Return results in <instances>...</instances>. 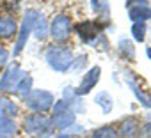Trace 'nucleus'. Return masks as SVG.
I'll use <instances>...</instances> for the list:
<instances>
[{
  "mask_svg": "<svg viewBox=\"0 0 151 138\" xmlns=\"http://www.w3.org/2000/svg\"><path fill=\"white\" fill-rule=\"evenodd\" d=\"M25 129L37 138H48L53 131V124L48 117L41 115V113H32L25 119Z\"/></svg>",
  "mask_w": 151,
  "mask_h": 138,
  "instance_id": "nucleus-1",
  "label": "nucleus"
},
{
  "mask_svg": "<svg viewBox=\"0 0 151 138\" xmlns=\"http://www.w3.org/2000/svg\"><path fill=\"white\" fill-rule=\"evenodd\" d=\"M46 60L50 64V67H53L55 71H66L73 64V53L66 48H55L52 46L46 51Z\"/></svg>",
  "mask_w": 151,
  "mask_h": 138,
  "instance_id": "nucleus-2",
  "label": "nucleus"
},
{
  "mask_svg": "<svg viewBox=\"0 0 151 138\" xmlns=\"http://www.w3.org/2000/svg\"><path fill=\"white\" fill-rule=\"evenodd\" d=\"M25 103L30 110H34L36 113H41L53 105V96L46 90H30L25 96Z\"/></svg>",
  "mask_w": 151,
  "mask_h": 138,
  "instance_id": "nucleus-3",
  "label": "nucleus"
},
{
  "mask_svg": "<svg viewBox=\"0 0 151 138\" xmlns=\"http://www.w3.org/2000/svg\"><path fill=\"white\" fill-rule=\"evenodd\" d=\"M25 76H27V75L22 71L18 65L9 67L7 71L2 75V78H0V90H4V92H16L20 82H22Z\"/></svg>",
  "mask_w": 151,
  "mask_h": 138,
  "instance_id": "nucleus-4",
  "label": "nucleus"
},
{
  "mask_svg": "<svg viewBox=\"0 0 151 138\" xmlns=\"http://www.w3.org/2000/svg\"><path fill=\"white\" fill-rule=\"evenodd\" d=\"M39 18H41V14H39L37 11H27L25 20H23V25H22V30H20L18 43H16V53H20V51H22V48H23V44H25V41H27V37H29V34L34 30V27H36V23H37V20H39Z\"/></svg>",
  "mask_w": 151,
  "mask_h": 138,
  "instance_id": "nucleus-5",
  "label": "nucleus"
},
{
  "mask_svg": "<svg viewBox=\"0 0 151 138\" xmlns=\"http://www.w3.org/2000/svg\"><path fill=\"white\" fill-rule=\"evenodd\" d=\"M50 32L53 36L55 41H66L69 37V32H71V21L68 16L64 14H59L53 18L52 25H50Z\"/></svg>",
  "mask_w": 151,
  "mask_h": 138,
  "instance_id": "nucleus-6",
  "label": "nucleus"
},
{
  "mask_svg": "<svg viewBox=\"0 0 151 138\" xmlns=\"http://www.w3.org/2000/svg\"><path fill=\"white\" fill-rule=\"evenodd\" d=\"M100 73H101V69H100V67H93V69H89V71L86 73V76H84V80H82V83H80V87H78V89H75V94H77L78 97L84 96V94H87V92L98 83V80H100Z\"/></svg>",
  "mask_w": 151,
  "mask_h": 138,
  "instance_id": "nucleus-7",
  "label": "nucleus"
},
{
  "mask_svg": "<svg viewBox=\"0 0 151 138\" xmlns=\"http://www.w3.org/2000/svg\"><path fill=\"white\" fill-rule=\"evenodd\" d=\"M77 30H78V34H80V37H82L84 41L91 43V41L100 34L101 27H100L96 21H84V23L77 25Z\"/></svg>",
  "mask_w": 151,
  "mask_h": 138,
  "instance_id": "nucleus-8",
  "label": "nucleus"
},
{
  "mask_svg": "<svg viewBox=\"0 0 151 138\" xmlns=\"http://www.w3.org/2000/svg\"><path fill=\"white\" fill-rule=\"evenodd\" d=\"M137 7L130 9V20L135 23H144V20L151 18V9L147 7V2H135Z\"/></svg>",
  "mask_w": 151,
  "mask_h": 138,
  "instance_id": "nucleus-9",
  "label": "nucleus"
},
{
  "mask_svg": "<svg viewBox=\"0 0 151 138\" xmlns=\"http://www.w3.org/2000/svg\"><path fill=\"white\" fill-rule=\"evenodd\" d=\"M73 122H75V113H73L71 110H66V112H62V113L53 115V120H52V124H53L57 129H66V127H69Z\"/></svg>",
  "mask_w": 151,
  "mask_h": 138,
  "instance_id": "nucleus-10",
  "label": "nucleus"
},
{
  "mask_svg": "<svg viewBox=\"0 0 151 138\" xmlns=\"http://www.w3.org/2000/svg\"><path fill=\"white\" fill-rule=\"evenodd\" d=\"M16 32V21L11 16L0 18V37H11Z\"/></svg>",
  "mask_w": 151,
  "mask_h": 138,
  "instance_id": "nucleus-11",
  "label": "nucleus"
},
{
  "mask_svg": "<svg viewBox=\"0 0 151 138\" xmlns=\"http://www.w3.org/2000/svg\"><path fill=\"white\" fill-rule=\"evenodd\" d=\"M119 133H121L123 138H133V136L139 133V122H137L135 119H126V120L123 122Z\"/></svg>",
  "mask_w": 151,
  "mask_h": 138,
  "instance_id": "nucleus-12",
  "label": "nucleus"
},
{
  "mask_svg": "<svg viewBox=\"0 0 151 138\" xmlns=\"http://www.w3.org/2000/svg\"><path fill=\"white\" fill-rule=\"evenodd\" d=\"M18 112V106L7 99V97H0V119H9L11 115H14Z\"/></svg>",
  "mask_w": 151,
  "mask_h": 138,
  "instance_id": "nucleus-13",
  "label": "nucleus"
},
{
  "mask_svg": "<svg viewBox=\"0 0 151 138\" xmlns=\"http://www.w3.org/2000/svg\"><path fill=\"white\" fill-rule=\"evenodd\" d=\"M16 134V124L13 119H0V138H13Z\"/></svg>",
  "mask_w": 151,
  "mask_h": 138,
  "instance_id": "nucleus-14",
  "label": "nucleus"
},
{
  "mask_svg": "<svg viewBox=\"0 0 151 138\" xmlns=\"http://www.w3.org/2000/svg\"><path fill=\"white\" fill-rule=\"evenodd\" d=\"M96 103L101 105V110H103L105 113H109V112L112 110V99H110V96H109L107 92L98 94V96H96Z\"/></svg>",
  "mask_w": 151,
  "mask_h": 138,
  "instance_id": "nucleus-15",
  "label": "nucleus"
},
{
  "mask_svg": "<svg viewBox=\"0 0 151 138\" xmlns=\"http://www.w3.org/2000/svg\"><path fill=\"white\" fill-rule=\"evenodd\" d=\"M93 138H117V134H116L114 127H110V126H103V127H100V129L94 131Z\"/></svg>",
  "mask_w": 151,
  "mask_h": 138,
  "instance_id": "nucleus-16",
  "label": "nucleus"
},
{
  "mask_svg": "<svg viewBox=\"0 0 151 138\" xmlns=\"http://www.w3.org/2000/svg\"><path fill=\"white\" fill-rule=\"evenodd\" d=\"M32 32L36 34V37H37V39H43V37L46 36V32H48V27H46V23H45L43 16L37 20V23H36V27H34V30H32Z\"/></svg>",
  "mask_w": 151,
  "mask_h": 138,
  "instance_id": "nucleus-17",
  "label": "nucleus"
},
{
  "mask_svg": "<svg viewBox=\"0 0 151 138\" xmlns=\"http://www.w3.org/2000/svg\"><path fill=\"white\" fill-rule=\"evenodd\" d=\"M132 34H133V37L137 41H144V37H146V25L144 23H133Z\"/></svg>",
  "mask_w": 151,
  "mask_h": 138,
  "instance_id": "nucleus-18",
  "label": "nucleus"
},
{
  "mask_svg": "<svg viewBox=\"0 0 151 138\" xmlns=\"http://www.w3.org/2000/svg\"><path fill=\"white\" fill-rule=\"evenodd\" d=\"M30 87H32V78H30V76H25V78L20 82V85H18L16 92H20L22 96H27V94L30 92Z\"/></svg>",
  "mask_w": 151,
  "mask_h": 138,
  "instance_id": "nucleus-19",
  "label": "nucleus"
},
{
  "mask_svg": "<svg viewBox=\"0 0 151 138\" xmlns=\"http://www.w3.org/2000/svg\"><path fill=\"white\" fill-rule=\"evenodd\" d=\"M139 136H140V138H151V122L144 124V126L139 129Z\"/></svg>",
  "mask_w": 151,
  "mask_h": 138,
  "instance_id": "nucleus-20",
  "label": "nucleus"
},
{
  "mask_svg": "<svg viewBox=\"0 0 151 138\" xmlns=\"http://www.w3.org/2000/svg\"><path fill=\"white\" fill-rule=\"evenodd\" d=\"M121 48H123V51H128V57H133V48L128 41H121Z\"/></svg>",
  "mask_w": 151,
  "mask_h": 138,
  "instance_id": "nucleus-21",
  "label": "nucleus"
},
{
  "mask_svg": "<svg viewBox=\"0 0 151 138\" xmlns=\"http://www.w3.org/2000/svg\"><path fill=\"white\" fill-rule=\"evenodd\" d=\"M7 58H9V53H7V50L0 46V65H4V64L7 62Z\"/></svg>",
  "mask_w": 151,
  "mask_h": 138,
  "instance_id": "nucleus-22",
  "label": "nucleus"
},
{
  "mask_svg": "<svg viewBox=\"0 0 151 138\" xmlns=\"http://www.w3.org/2000/svg\"><path fill=\"white\" fill-rule=\"evenodd\" d=\"M55 138H69L68 134H59V136H55Z\"/></svg>",
  "mask_w": 151,
  "mask_h": 138,
  "instance_id": "nucleus-23",
  "label": "nucleus"
},
{
  "mask_svg": "<svg viewBox=\"0 0 151 138\" xmlns=\"http://www.w3.org/2000/svg\"><path fill=\"white\" fill-rule=\"evenodd\" d=\"M147 57L151 58V48H147Z\"/></svg>",
  "mask_w": 151,
  "mask_h": 138,
  "instance_id": "nucleus-24",
  "label": "nucleus"
}]
</instances>
